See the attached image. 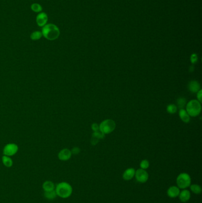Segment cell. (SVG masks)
<instances>
[{
	"mask_svg": "<svg viewBox=\"0 0 202 203\" xmlns=\"http://www.w3.org/2000/svg\"><path fill=\"white\" fill-rule=\"evenodd\" d=\"M57 196L62 198H69L72 194V187L66 182H61L55 186V189Z\"/></svg>",
	"mask_w": 202,
	"mask_h": 203,
	"instance_id": "cell-2",
	"label": "cell"
},
{
	"mask_svg": "<svg viewBox=\"0 0 202 203\" xmlns=\"http://www.w3.org/2000/svg\"><path fill=\"white\" fill-rule=\"evenodd\" d=\"M72 153L71 150L68 149H64L61 150L58 153L59 159L62 161H67L71 157Z\"/></svg>",
	"mask_w": 202,
	"mask_h": 203,
	"instance_id": "cell-9",
	"label": "cell"
},
{
	"mask_svg": "<svg viewBox=\"0 0 202 203\" xmlns=\"http://www.w3.org/2000/svg\"><path fill=\"white\" fill-rule=\"evenodd\" d=\"M167 111L171 114L175 113L177 111V107L174 104H170L167 106Z\"/></svg>",
	"mask_w": 202,
	"mask_h": 203,
	"instance_id": "cell-20",
	"label": "cell"
},
{
	"mask_svg": "<svg viewBox=\"0 0 202 203\" xmlns=\"http://www.w3.org/2000/svg\"><path fill=\"white\" fill-rule=\"evenodd\" d=\"M190 190L195 194L199 195L202 192V187L197 184H193L190 186Z\"/></svg>",
	"mask_w": 202,
	"mask_h": 203,
	"instance_id": "cell-18",
	"label": "cell"
},
{
	"mask_svg": "<svg viewBox=\"0 0 202 203\" xmlns=\"http://www.w3.org/2000/svg\"><path fill=\"white\" fill-rule=\"evenodd\" d=\"M116 128V123L112 119H106L99 125V130L103 133L110 134Z\"/></svg>",
	"mask_w": 202,
	"mask_h": 203,
	"instance_id": "cell-5",
	"label": "cell"
},
{
	"mask_svg": "<svg viewBox=\"0 0 202 203\" xmlns=\"http://www.w3.org/2000/svg\"><path fill=\"white\" fill-rule=\"evenodd\" d=\"M2 162L3 165L7 167H10L13 165V162L11 159L10 157L4 155L2 157Z\"/></svg>",
	"mask_w": 202,
	"mask_h": 203,
	"instance_id": "cell-16",
	"label": "cell"
},
{
	"mask_svg": "<svg viewBox=\"0 0 202 203\" xmlns=\"http://www.w3.org/2000/svg\"><path fill=\"white\" fill-rule=\"evenodd\" d=\"M19 147L17 145L14 143L7 144L3 149V154L7 156H12L16 155L18 151Z\"/></svg>",
	"mask_w": 202,
	"mask_h": 203,
	"instance_id": "cell-7",
	"label": "cell"
},
{
	"mask_svg": "<svg viewBox=\"0 0 202 203\" xmlns=\"http://www.w3.org/2000/svg\"><path fill=\"white\" fill-rule=\"evenodd\" d=\"M91 129H93V131H94V132H95V131L99 130V126H98V125L97 123H94L92 124Z\"/></svg>",
	"mask_w": 202,
	"mask_h": 203,
	"instance_id": "cell-27",
	"label": "cell"
},
{
	"mask_svg": "<svg viewBox=\"0 0 202 203\" xmlns=\"http://www.w3.org/2000/svg\"><path fill=\"white\" fill-rule=\"evenodd\" d=\"M197 60H198V57H197V54L193 53L190 57L191 63L192 64H195L197 63Z\"/></svg>",
	"mask_w": 202,
	"mask_h": 203,
	"instance_id": "cell-24",
	"label": "cell"
},
{
	"mask_svg": "<svg viewBox=\"0 0 202 203\" xmlns=\"http://www.w3.org/2000/svg\"><path fill=\"white\" fill-rule=\"evenodd\" d=\"M31 9L32 11L36 13H40L42 10V7L39 4L37 3H34L31 5Z\"/></svg>",
	"mask_w": 202,
	"mask_h": 203,
	"instance_id": "cell-21",
	"label": "cell"
},
{
	"mask_svg": "<svg viewBox=\"0 0 202 203\" xmlns=\"http://www.w3.org/2000/svg\"><path fill=\"white\" fill-rule=\"evenodd\" d=\"M42 36V32H39V31H35V32H33L30 35V38L33 41H37V40L40 39Z\"/></svg>",
	"mask_w": 202,
	"mask_h": 203,
	"instance_id": "cell-19",
	"label": "cell"
},
{
	"mask_svg": "<svg viewBox=\"0 0 202 203\" xmlns=\"http://www.w3.org/2000/svg\"><path fill=\"white\" fill-rule=\"evenodd\" d=\"M188 87H189V91L192 93H197L200 90V85L199 83L195 80L191 81L189 83Z\"/></svg>",
	"mask_w": 202,
	"mask_h": 203,
	"instance_id": "cell-13",
	"label": "cell"
},
{
	"mask_svg": "<svg viewBox=\"0 0 202 203\" xmlns=\"http://www.w3.org/2000/svg\"><path fill=\"white\" fill-rule=\"evenodd\" d=\"M201 110V104L197 100H192L187 105L186 111L189 116L196 117L200 113Z\"/></svg>",
	"mask_w": 202,
	"mask_h": 203,
	"instance_id": "cell-3",
	"label": "cell"
},
{
	"mask_svg": "<svg viewBox=\"0 0 202 203\" xmlns=\"http://www.w3.org/2000/svg\"><path fill=\"white\" fill-rule=\"evenodd\" d=\"M135 178L137 181L140 183H145L149 179V175L148 172L142 169H139L135 171Z\"/></svg>",
	"mask_w": 202,
	"mask_h": 203,
	"instance_id": "cell-6",
	"label": "cell"
},
{
	"mask_svg": "<svg viewBox=\"0 0 202 203\" xmlns=\"http://www.w3.org/2000/svg\"><path fill=\"white\" fill-rule=\"evenodd\" d=\"M149 166V161L148 160H143L140 163V167L141 169H142L144 170H146V169H148Z\"/></svg>",
	"mask_w": 202,
	"mask_h": 203,
	"instance_id": "cell-23",
	"label": "cell"
},
{
	"mask_svg": "<svg viewBox=\"0 0 202 203\" xmlns=\"http://www.w3.org/2000/svg\"><path fill=\"white\" fill-rule=\"evenodd\" d=\"M44 197L49 200H53L57 197V195H56L55 190H53V191H45L44 192Z\"/></svg>",
	"mask_w": 202,
	"mask_h": 203,
	"instance_id": "cell-17",
	"label": "cell"
},
{
	"mask_svg": "<svg viewBox=\"0 0 202 203\" xmlns=\"http://www.w3.org/2000/svg\"><path fill=\"white\" fill-rule=\"evenodd\" d=\"M178 197H179V199L181 202L186 203L190 199L191 194L189 190L184 189L180 191Z\"/></svg>",
	"mask_w": 202,
	"mask_h": 203,
	"instance_id": "cell-12",
	"label": "cell"
},
{
	"mask_svg": "<svg viewBox=\"0 0 202 203\" xmlns=\"http://www.w3.org/2000/svg\"><path fill=\"white\" fill-rule=\"evenodd\" d=\"M179 116L181 118V120L185 123H188L190 122V118L189 115L187 113L186 111L184 109H181L179 111Z\"/></svg>",
	"mask_w": 202,
	"mask_h": 203,
	"instance_id": "cell-15",
	"label": "cell"
},
{
	"mask_svg": "<svg viewBox=\"0 0 202 203\" xmlns=\"http://www.w3.org/2000/svg\"><path fill=\"white\" fill-rule=\"evenodd\" d=\"M197 101L200 103H202V91L200 89L197 92Z\"/></svg>",
	"mask_w": 202,
	"mask_h": 203,
	"instance_id": "cell-26",
	"label": "cell"
},
{
	"mask_svg": "<svg viewBox=\"0 0 202 203\" xmlns=\"http://www.w3.org/2000/svg\"><path fill=\"white\" fill-rule=\"evenodd\" d=\"M42 35L49 41H54L58 38L60 30L58 27L53 24H46L43 27Z\"/></svg>",
	"mask_w": 202,
	"mask_h": 203,
	"instance_id": "cell-1",
	"label": "cell"
},
{
	"mask_svg": "<svg viewBox=\"0 0 202 203\" xmlns=\"http://www.w3.org/2000/svg\"><path fill=\"white\" fill-rule=\"evenodd\" d=\"M55 185L53 182L51 181H46L44 182L42 185V188L45 191H50L55 190Z\"/></svg>",
	"mask_w": 202,
	"mask_h": 203,
	"instance_id": "cell-14",
	"label": "cell"
},
{
	"mask_svg": "<svg viewBox=\"0 0 202 203\" xmlns=\"http://www.w3.org/2000/svg\"><path fill=\"white\" fill-rule=\"evenodd\" d=\"M135 170L133 168H128L123 173V178L125 181H130L133 179L135 175Z\"/></svg>",
	"mask_w": 202,
	"mask_h": 203,
	"instance_id": "cell-11",
	"label": "cell"
},
{
	"mask_svg": "<svg viewBox=\"0 0 202 203\" xmlns=\"http://www.w3.org/2000/svg\"><path fill=\"white\" fill-rule=\"evenodd\" d=\"M180 192V189L177 186H171L167 189V194L169 197L174 198L178 197Z\"/></svg>",
	"mask_w": 202,
	"mask_h": 203,
	"instance_id": "cell-10",
	"label": "cell"
},
{
	"mask_svg": "<svg viewBox=\"0 0 202 203\" xmlns=\"http://www.w3.org/2000/svg\"><path fill=\"white\" fill-rule=\"evenodd\" d=\"M71 151V153L73 155H78L80 152V148L75 147H74Z\"/></svg>",
	"mask_w": 202,
	"mask_h": 203,
	"instance_id": "cell-25",
	"label": "cell"
},
{
	"mask_svg": "<svg viewBox=\"0 0 202 203\" xmlns=\"http://www.w3.org/2000/svg\"><path fill=\"white\" fill-rule=\"evenodd\" d=\"M186 100L185 98L183 97H180L178 100H177V105L178 107L181 109H183V107L186 105Z\"/></svg>",
	"mask_w": 202,
	"mask_h": 203,
	"instance_id": "cell-22",
	"label": "cell"
},
{
	"mask_svg": "<svg viewBox=\"0 0 202 203\" xmlns=\"http://www.w3.org/2000/svg\"><path fill=\"white\" fill-rule=\"evenodd\" d=\"M191 182V177L187 173H181L178 175L176 179L177 187L182 189H186L188 187H190Z\"/></svg>",
	"mask_w": 202,
	"mask_h": 203,
	"instance_id": "cell-4",
	"label": "cell"
},
{
	"mask_svg": "<svg viewBox=\"0 0 202 203\" xmlns=\"http://www.w3.org/2000/svg\"><path fill=\"white\" fill-rule=\"evenodd\" d=\"M48 15L45 13H40L36 17V23L39 26L43 27L47 23Z\"/></svg>",
	"mask_w": 202,
	"mask_h": 203,
	"instance_id": "cell-8",
	"label": "cell"
}]
</instances>
